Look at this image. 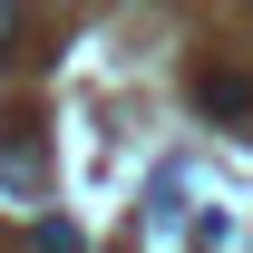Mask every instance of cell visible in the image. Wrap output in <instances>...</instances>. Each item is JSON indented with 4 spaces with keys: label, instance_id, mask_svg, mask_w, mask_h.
I'll use <instances>...</instances> for the list:
<instances>
[{
    "label": "cell",
    "instance_id": "2",
    "mask_svg": "<svg viewBox=\"0 0 253 253\" xmlns=\"http://www.w3.org/2000/svg\"><path fill=\"white\" fill-rule=\"evenodd\" d=\"M0 185H39V126L30 117H0Z\"/></svg>",
    "mask_w": 253,
    "mask_h": 253
},
{
    "label": "cell",
    "instance_id": "3",
    "mask_svg": "<svg viewBox=\"0 0 253 253\" xmlns=\"http://www.w3.org/2000/svg\"><path fill=\"white\" fill-rule=\"evenodd\" d=\"M30 244H39V253H88V234H78L68 214H39V234H30Z\"/></svg>",
    "mask_w": 253,
    "mask_h": 253
},
{
    "label": "cell",
    "instance_id": "4",
    "mask_svg": "<svg viewBox=\"0 0 253 253\" xmlns=\"http://www.w3.org/2000/svg\"><path fill=\"white\" fill-rule=\"evenodd\" d=\"M20 30H30V20H20V10H0V59H20V49H10Z\"/></svg>",
    "mask_w": 253,
    "mask_h": 253
},
{
    "label": "cell",
    "instance_id": "1",
    "mask_svg": "<svg viewBox=\"0 0 253 253\" xmlns=\"http://www.w3.org/2000/svg\"><path fill=\"white\" fill-rule=\"evenodd\" d=\"M195 107L224 126H253V68H195Z\"/></svg>",
    "mask_w": 253,
    "mask_h": 253
}]
</instances>
